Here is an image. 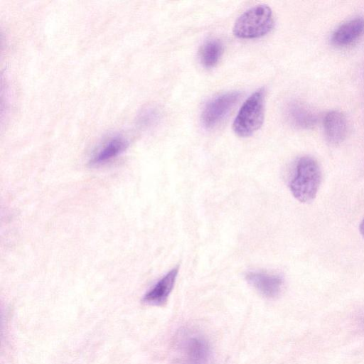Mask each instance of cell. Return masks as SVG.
Returning a JSON list of instances; mask_svg holds the SVG:
<instances>
[{
    "mask_svg": "<svg viewBox=\"0 0 364 364\" xmlns=\"http://www.w3.org/2000/svg\"><path fill=\"white\" fill-rule=\"evenodd\" d=\"M321 181V171L317 161L311 156H302L296 163L289 188L299 201L309 203L316 197Z\"/></svg>",
    "mask_w": 364,
    "mask_h": 364,
    "instance_id": "1",
    "label": "cell"
},
{
    "mask_svg": "<svg viewBox=\"0 0 364 364\" xmlns=\"http://www.w3.org/2000/svg\"><path fill=\"white\" fill-rule=\"evenodd\" d=\"M274 26L271 8L259 4L245 11L235 21L234 34L240 38H256L266 35Z\"/></svg>",
    "mask_w": 364,
    "mask_h": 364,
    "instance_id": "2",
    "label": "cell"
},
{
    "mask_svg": "<svg viewBox=\"0 0 364 364\" xmlns=\"http://www.w3.org/2000/svg\"><path fill=\"white\" fill-rule=\"evenodd\" d=\"M264 90H257L242 105L232 124L237 135L250 136L262 126L264 117Z\"/></svg>",
    "mask_w": 364,
    "mask_h": 364,
    "instance_id": "3",
    "label": "cell"
},
{
    "mask_svg": "<svg viewBox=\"0 0 364 364\" xmlns=\"http://www.w3.org/2000/svg\"><path fill=\"white\" fill-rule=\"evenodd\" d=\"M179 351L178 364H211L210 346L203 336L196 334L183 335L178 345Z\"/></svg>",
    "mask_w": 364,
    "mask_h": 364,
    "instance_id": "4",
    "label": "cell"
},
{
    "mask_svg": "<svg viewBox=\"0 0 364 364\" xmlns=\"http://www.w3.org/2000/svg\"><path fill=\"white\" fill-rule=\"evenodd\" d=\"M240 97L237 92H227L209 101L203 109L201 120L206 128L218 124L228 114Z\"/></svg>",
    "mask_w": 364,
    "mask_h": 364,
    "instance_id": "5",
    "label": "cell"
},
{
    "mask_svg": "<svg viewBox=\"0 0 364 364\" xmlns=\"http://www.w3.org/2000/svg\"><path fill=\"white\" fill-rule=\"evenodd\" d=\"M246 279L258 292L269 299L278 296L284 286L281 276L265 272H250L246 275Z\"/></svg>",
    "mask_w": 364,
    "mask_h": 364,
    "instance_id": "6",
    "label": "cell"
},
{
    "mask_svg": "<svg viewBox=\"0 0 364 364\" xmlns=\"http://www.w3.org/2000/svg\"><path fill=\"white\" fill-rule=\"evenodd\" d=\"M178 267H176L160 279L144 296V303L152 306H162L166 301L173 288Z\"/></svg>",
    "mask_w": 364,
    "mask_h": 364,
    "instance_id": "7",
    "label": "cell"
},
{
    "mask_svg": "<svg viewBox=\"0 0 364 364\" xmlns=\"http://www.w3.org/2000/svg\"><path fill=\"white\" fill-rule=\"evenodd\" d=\"M323 130L328 142L337 144L346 137L348 124L346 115L341 111L328 112L323 119Z\"/></svg>",
    "mask_w": 364,
    "mask_h": 364,
    "instance_id": "8",
    "label": "cell"
},
{
    "mask_svg": "<svg viewBox=\"0 0 364 364\" xmlns=\"http://www.w3.org/2000/svg\"><path fill=\"white\" fill-rule=\"evenodd\" d=\"M364 32V18L355 17L340 25L333 33L331 42L338 46H348L358 38Z\"/></svg>",
    "mask_w": 364,
    "mask_h": 364,
    "instance_id": "9",
    "label": "cell"
},
{
    "mask_svg": "<svg viewBox=\"0 0 364 364\" xmlns=\"http://www.w3.org/2000/svg\"><path fill=\"white\" fill-rule=\"evenodd\" d=\"M128 140L121 135L110 138L90 160L91 166L103 164L122 154L128 147Z\"/></svg>",
    "mask_w": 364,
    "mask_h": 364,
    "instance_id": "10",
    "label": "cell"
},
{
    "mask_svg": "<svg viewBox=\"0 0 364 364\" xmlns=\"http://www.w3.org/2000/svg\"><path fill=\"white\" fill-rule=\"evenodd\" d=\"M288 115L291 122L296 127L308 129L316 122V115L307 105L294 102L288 107Z\"/></svg>",
    "mask_w": 364,
    "mask_h": 364,
    "instance_id": "11",
    "label": "cell"
},
{
    "mask_svg": "<svg viewBox=\"0 0 364 364\" xmlns=\"http://www.w3.org/2000/svg\"><path fill=\"white\" fill-rule=\"evenodd\" d=\"M223 53V46L220 41L211 39L206 41L200 51L202 64L206 68H212L218 62Z\"/></svg>",
    "mask_w": 364,
    "mask_h": 364,
    "instance_id": "12",
    "label": "cell"
},
{
    "mask_svg": "<svg viewBox=\"0 0 364 364\" xmlns=\"http://www.w3.org/2000/svg\"><path fill=\"white\" fill-rule=\"evenodd\" d=\"M156 112L151 109L143 110L139 116V122L141 125H148L155 119Z\"/></svg>",
    "mask_w": 364,
    "mask_h": 364,
    "instance_id": "13",
    "label": "cell"
},
{
    "mask_svg": "<svg viewBox=\"0 0 364 364\" xmlns=\"http://www.w3.org/2000/svg\"><path fill=\"white\" fill-rule=\"evenodd\" d=\"M359 230H360V232L362 236L364 237V219L362 220V222L360 224Z\"/></svg>",
    "mask_w": 364,
    "mask_h": 364,
    "instance_id": "14",
    "label": "cell"
}]
</instances>
